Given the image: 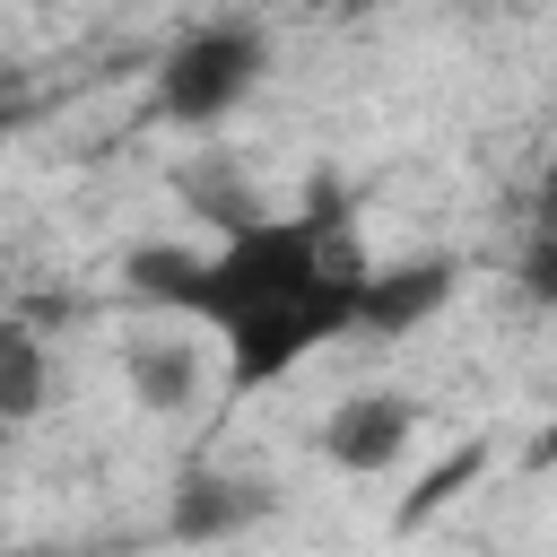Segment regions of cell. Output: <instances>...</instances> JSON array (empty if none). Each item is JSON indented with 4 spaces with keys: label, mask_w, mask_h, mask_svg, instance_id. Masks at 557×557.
Returning <instances> with one entry per match:
<instances>
[{
    "label": "cell",
    "mask_w": 557,
    "mask_h": 557,
    "mask_svg": "<svg viewBox=\"0 0 557 557\" xmlns=\"http://www.w3.org/2000/svg\"><path fill=\"white\" fill-rule=\"evenodd\" d=\"M418 435V400L409 392H348L322 418V461L331 470H392Z\"/></svg>",
    "instance_id": "obj_4"
},
{
    "label": "cell",
    "mask_w": 557,
    "mask_h": 557,
    "mask_svg": "<svg viewBox=\"0 0 557 557\" xmlns=\"http://www.w3.org/2000/svg\"><path fill=\"white\" fill-rule=\"evenodd\" d=\"M52 392V366H44V339L26 331H0V426H26Z\"/></svg>",
    "instance_id": "obj_7"
},
{
    "label": "cell",
    "mask_w": 557,
    "mask_h": 557,
    "mask_svg": "<svg viewBox=\"0 0 557 557\" xmlns=\"http://www.w3.org/2000/svg\"><path fill=\"white\" fill-rule=\"evenodd\" d=\"M270 513V487L261 479H218V470H191L174 487V531L183 540H235Z\"/></svg>",
    "instance_id": "obj_6"
},
{
    "label": "cell",
    "mask_w": 557,
    "mask_h": 557,
    "mask_svg": "<svg viewBox=\"0 0 557 557\" xmlns=\"http://www.w3.org/2000/svg\"><path fill=\"white\" fill-rule=\"evenodd\" d=\"M122 383H131V400H139L148 418H183V409L200 400V383H209V357H200V339H183V331H139V339L122 348Z\"/></svg>",
    "instance_id": "obj_5"
},
{
    "label": "cell",
    "mask_w": 557,
    "mask_h": 557,
    "mask_svg": "<svg viewBox=\"0 0 557 557\" xmlns=\"http://www.w3.org/2000/svg\"><path fill=\"white\" fill-rule=\"evenodd\" d=\"M183 270H191V252H174V244H139V252L122 261V278H131L139 296H157V305H174V287H183Z\"/></svg>",
    "instance_id": "obj_9"
},
{
    "label": "cell",
    "mask_w": 557,
    "mask_h": 557,
    "mask_svg": "<svg viewBox=\"0 0 557 557\" xmlns=\"http://www.w3.org/2000/svg\"><path fill=\"white\" fill-rule=\"evenodd\" d=\"M261 70H270L261 26H244V17H209V26H191V35L157 61V113L183 122V131H218V122L261 87Z\"/></svg>",
    "instance_id": "obj_2"
},
{
    "label": "cell",
    "mask_w": 557,
    "mask_h": 557,
    "mask_svg": "<svg viewBox=\"0 0 557 557\" xmlns=\"http://www.w3.org/2000/svg\"><path fill=\"white\" fill-rule=\"evenodd\" d=\"M0 131H9V104H0Z\"/></svg>",
    "instance_id": "obj_11"
},
{
    "label": "cell",
    "mask_w": 557,
    "mask_h": 557,
    "mask_svg": "<svg viewBox=\"0 0 557 557\" xmlns=\"http://www.w3.org/2000/svg\"><path fill=\"white\" fill-rule=\"evenodd\" d=\"M453 287H461V270H453L444 252H418V261H392V270L366 261V278H357V331L400 339V331L435 322V313L453 305Z\"/></svg>",
    "instance_id": "obj_3"
},
{
    "label": "cell",
    "mask_w": 557,
    "mask_h": 557,
    "mask_svg": "<svg viewBox=\"0 0 557 557\" xmlns=\"http://www.w3.org/2000/svg\"><path fill=\"white\" fill-rule=\"evenodd\" d=\"M479 470H487V444H461L453 461H435V470H426V479L409 487V505H400L392 522H400V531H418V522H435V513H444V505H453V496H461V487H470Z\"/></svg>",
    "instance_id": "obj_8"
},
{
    "label": "cell",
    "mask_w": 557,
    "mask_h": 557,
    "mask_svg": "<svg viewBox=\"0 0 557 557\" xmlns=\"http://www.w3.org/2000/svg\"><path fill=\"white\" fill-rule=\"evenodd\" d=\"M322 9H339V17H366V9H383V0H322Z\"/></svg>",
    "instance_id": "obj_10"
},
{
    "label": "cell",
    "mask_w": 557,
    "mask_h": 557,
    "mask_svg": "<svg viewBox=\"0 0 557 557\" xmlns=\"http://www.w3.org/2000/svg\"><path fill=\"white\" fill-rule=\"evenodd\" d=\"M357 278H366V244L348 226V209L331 191H313L287 218H235L226 244L174 287V305L191 322H209L226 339V392H270L278 374H296L313 348H331L339 331H357Z\"/></svg>",
    "instance_id": "obj_1"
}]
</instances>
